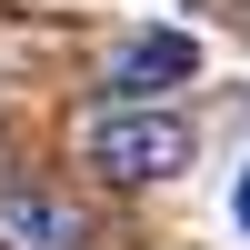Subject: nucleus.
<instances>
[{
	"instance_id": "nucleus-1",
	"label": "nucleus",
	"mask_w": 250,
	"mask_h": 250,
	"mask_svg": "<svg viewBox=\"0 0 250 250\" xmlns=\"http://www.w3.org/2000/svg\"><path fill=\"white\" fill-rule=\"evenodd\" d=\"M80 160L100 180H180L190 170V120L150 110V100H110V110L80 120Z\"/></svg>"
},
{
	"instance_id": "nucleus-2",
	"label": "nucleus",
	"mask_w": 250,
	"mask_h": 250,
	"mask_svg": "<svg viewBox=\"0 0 250 250\" xmlns=\"http://www.w3.org/2000/svg\"><path fill=\"white\" fill-rule=\"evenodd\" d=\"M180 80H200V40L190 30H130L110 50V90L150 100V90H180Z\"/></svg>"
},
{
	"instance_id": "nucleus-3",
	"label": "nucleus",
	"mask_w": 250,
	"mask_h": 250,
	"mask_svg": "<svg viewBox=\"0 0 250 250\" xmlns=\"http://www.w3.org/2000/svg\"><path fill=\"white\" fill-rule=\"evenodd\" d=\"M230 220L250 230V160H240V180H230Z\"/></svg>"
}]
</instances>
